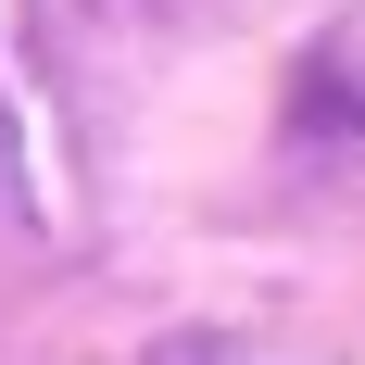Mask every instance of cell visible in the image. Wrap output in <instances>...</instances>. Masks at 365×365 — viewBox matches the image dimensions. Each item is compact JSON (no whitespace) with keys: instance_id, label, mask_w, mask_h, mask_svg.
<instances>
[{"instance_id":"1","label":"cell","mask_w":365,"mask_h":365,"mask_svg":"<svg viewBox=\"0 0 365 365\" xmlns=\"http://www.w3.org/2000/svg\"><path fill=\"white\" fill-rule=\"evenodd\" d=\"M340 88H353V113H365V51H340Z\"/></svg>"}]
</instances>
